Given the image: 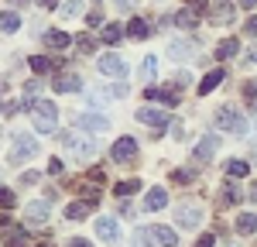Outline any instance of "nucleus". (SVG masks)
Here are the masks:
<instances>
[{"label": "nucleus", "instance_id": "obj_27", "mask_svg": "<svg viewBox=\"0 0 257 247\" xmlns=\"http://www.w3.org/2000/svg\"><path fill=\"white\" fill-rule=\"evenodd\" d=\"M178 28H185V31H192V28H196L199 24V11H178Z\"/></svg>", "mask_w": 257, "mask_h": 247}, {"label": "nucleus", "instance_id": "obj_12", "mask_svg": "<svg viewBox=\"0 0 257 247\" xmlns=\"http://www.w3.org/2000/svg\"><path fill=\"white\" fill-rule=\"evenodd\" d=\"M0 240H4V247H28V230H21V226H4V230H0Z\"/></svg>", "mask_w": 257, "mask_h": 247}, {"label": "nucleus", "instance_id": "obj_33", "mask_svg": "<svg viewBox=\"0 0 257 247\" xmlns=\"http://www.w3.org/2000/svg\"><path fill=\"white\" fill-rule=\"evenodd\" d=\"M138 189H141L138 179H127V182H117V189H113V192H117V196H131V192H138Z\"/></svg>", "mask_w": 257, "mask_h": 247}, {"label": "nucleus", "instance_id": "obj_40", "mask_svg": "<svg viewBox=\"0 0 257 247\" xmlns=\"http://www.w3.org/2000/svg\"><path fill=\"white\" fill-rule=\"evenodd\" d=\"M24 93H28V100H35V96L41 93V82H28V86H24Z\"/></svg>", "mask_w": 257, "mask_h": 247}, {"label": "nucleus", "instance_id": "obj_21", "mask_svg": "<svg viewBox=\"0 0 257 247\" xmlns=\"http://www.w3.org/2000/svg\"><path fill=\"white\" fill-rule=\"evenodd\" d=\"M237 233H243V237L257 233V216H254V213H243V216L237 220Z\"/></svg>", "mask_w": 257, "mask_h": 247}, {"label": "nucleus", "instance_id": "obj_49", "mask_svg": "<svg viewBox=\"0 0 257 247\" xmlns=\"http://www.w3.org/2000/svg\"><path fill=\"white\" fill-rule=\"evenodd\" d=\"M250 199H254V203H257V182L250 185Z\"/></svg>", "mask_w": 257, "mask_h": 247}, {"label": "nucleus", "instance_id": "obj_15", "mask_svg": "<svg viewBox=\"0 0 257 247\" xmlns=\"http://www.w3.org/2000/svg\"><path fill=\"white\" fill-rule=\"evenodd\" d=\"M96 206V199H82V203H69L65 206V216L69 220H82V216H89V209Z\"/></svg>", "mask_w": 257, "mask_h": 247}, {"label": "nucleus", "instance_id": "obj_18", "mask_svg": "<svg viewBox=\"0 0 257 247\" xmlns=\"http://www.w3.org/2000/svg\"><path fill=\"white\" fill-rule=\"evenodd\" d=\"M144 206H148L151 213L165 209V206H168V196H165V189H151V192H148V199H144Z\"/></svg>", "mask_w": 257, "mask_h": 247}, {"label": "nucleus", "instance_id": "obj_55", "mask_svg": "<svg viewBox=\"0 0 257 247\" xmlns=\"http://www.w3.org/2000/svg\"><path fill=\"white\" fill-rule=\"evenodd\" d=\"M11 4H24V0H11Z\"/></svg>", "mask_w": 257, "mask_h": 247}, {"label": "nucleus", "instance_id": "obj_39", "mask_svg": "<svg viewBox=\"0 0 257 247\" xmlns=\"http://www.w3.org/2000/svg\"><path fill=\"white\" fill-rule=\"evenodd\" d=\"M196 247H216V237H213V233H202L196 240Z\"/></svg>", "mask_w": 257, "mask_h": 247}, {"label": "nucleus", "instance_id": "obj_44", "mask_svg": "<svg viewBox=\"0 0 257 247\" xmlns=\"http://www.w3.org/2000/svg\"><path fill=\"white\" fill-rule=\"evenodd\" d=\"M86 21H89V28H99V24H103V14H99V11H93Z\"/></svg>", "mask_w": 257, "mask_h": 247}, {"label": "nucleus", "instance_id": "obj_41", "mask_svg": "<svg viewBox=\"0 0 257 247\" xmlns=\"http://www.w3.org/2000/svg\"><path fill=\"white\" fill-rule=\"evenodd\" d=\"M48 175H62V158H52L48 162Z\"/></svg>", "mask_w": 257, "mask_h": 247}, {"label": "nucleus", "instance_id": "obj_14", "mask_svg": "<svg viewBox=\"0 0 257 247\" xmlns=\"http://www.w3.org/2000/svg\"><path fill=\"white\" fill-rule=\"evenodd\" d=\"M223 76H226L223 69H213V72H206V76H202V82H199V93H202V96H209V93L216 89L219 82H223Z\"/></svg>", "mask_w": 257, "mask_h": 247}, {"label": "nucleus", "instance_id": "obj_51", "mask_svg": "<svg viewBox=\"0 0 257 247\" xmlns=\"http://www.w3.org/2000/svg\"><path fill=\"white\" fill-rule=\"evenodd\" d=\"M120 7H123V11H127V7H131V4H134V0H117Z\"/></svg>", "mask_w": 257, "mask_h": 247}, {"label": "nucleus", "instance_id": "obj_6", "mask_svg": "<svg viewBox=\"0 0 257 247\" xmlns=\"http://www.w3.org/2000/svg\"><path fill=\"white\" fill-rule=\"evenodd\" d=\"M96 65H99V72H103V76H113V79L127 72V62L120 59V55H113V52H110V55H99Z\"/></svg>", "mask_w": 257, "mask_h": 247}, {"label": "nucleus", "instance_id": "obj_7", "mask_svg": "<svg viewBox=\"0 0 257 247\" xmlns=\"http://www.w3.org/2000/svg\"><path fill=\"white\" fill-rule=\"evenodd\" d=\"M35 155H38V141L28 138V134H21L18 144H14V151H11V158H14V162H28V158H35Z\"/></svg>", "mask_w": 257, "mask_h": 247}, {"label": "nucleus", "instance_id": "obj_28", "mask_svg": "<svg viewBox=\"0 0 257 247\" xmlns=\"http://www.w3.org/2000/svg\"><path fill=\"white\" fill-rule=\"evenodd\" d=\"M59 14H62V18H79V14H82V0H62Z\"/></svg>", "mask_w": 257, "mask_h": 247}, {"label": "nucleus", "instance_id": "obj_53", "mask_svg": "<svg viewBox=\"0 0 257 247\" xmlns=\"http://www.w3.org/2000/svg\"><path fill=\"white\" fill-rule=\"evenodd\" d=\"M38 247H52V240H38Z\"/></svg>", "mask_w": 257, "mask_h": 247}, {"label": "nucleus", "instance_id": "obj_30", "mask_svg": "<svg viewBox=\"0 0 257 247\" xmlns=\"http://www.w3.org/2000/svg\"><path fill=\"white\" fill-rule=\"evenodd\" d=\"M127 31H131V38H134V41H144V38H148V21H131V28H127Z\"/></svg>", "mask_w": 257, "mask_h": 247}, {"label": "nucleus", "instance_id": "obj_20", "mask_svg": "<svg viewBox=\"0 0 257 247\" xmlns=\"http://www.w3.org/2000/svg\"><path fill=\"white\" fill-rule=\"evenodd\" d=\"M55 89H59V93H79V89H82V79H79V76H59Z\"/></svg>", "mask_w": 257, "mask_h": 247}, {"label": "nucleus", "instance_id": "obj_16", "mask_svg": "<svg viewBox=\"0 0 257 247\" xmlns=\"http://www.w3.org/2000/svg\"><path fill=\"white\" fill-rule=\"evenodd\" d=\"M69 41H72V35H65L59 28H48V31H45V45H48V48H65Z\"/></svg>", "mask_w": 257, "mask_h": 247}, {"label": "nucleus", "instance_id": "obj_32", "mask_svg": "<svg viewBox=\"0 0 257 247\" xmlns=\"http://www.w3.org/2000/svg\"><path fill=\"white\" fill-rule=\"evenodd\" d=\"M155 72H158V59H155V55H148V59H144V65H141V79L148 82Z\"/></svg>", "mask_w": 257, "mask_h": 247}, {"label": "nucleus", "instance_id": "obj_26", "mask_svg": "<svg viewBox=\"0 0 257 247\" xmlns=\"http://www.w3.org/2000/svg\"><path fill=\"white\" fill-rule=\"evenodd\" d=\"M28 220H31V223H41V220L48 223V206L45 203H31L28 206Z\"/></svg>", "mask_w": 257, "mask_h": 247}, {"label": "nucleus", "instance_id": "obj_22", "mask_svg": "<svg viewBox=\"0 0 257 247\" xmlns=\"http://www.w3.org/2000/svg\"><path fill=\"white\" fill-rule=\"evenodd\" d=\"M237 52H240V41H237V38H226V41H219L216 59H233Z\"/></svg>", "mask_w": 257, "mask_h": 247}, {"label": "nucleus", "instance_id": "obj_52", "mask_svg": "<svg viewBox=\"0 0 257 247\" xmlns=\"http://www.w3.org/2000/svg\"><path fill=\"white\" fill-rule=\"evenodd\" d=\"M11 223V220H7V216H4V213H0V230H4V226Z\"/></svg>", "mask_w": 257, "mask_h": 247}, {"label": "nucleus", "instance_id": "obj_36", "mask_svg": "<svg viewBox=\"0 0 257 247\" xmlns=\"http://www.w3.org/2000/svg\"><path fill=\"white\" fill-rule=\"evenodd\" d=\"M14 203H18V196H14L11 189H4V185H0V209H11Z\"/></svg>", "mask_w": 257, "mask_h": 247}, {"label": "nucleus", "instance_id": "obj_31", "mask_svg": "<svg viewBox=\"0 0 257 247\" xmlns=\"http://www.w3.org/2000/svg\"><path fill=\"white\" fill-rule=\"evenodd\" d=\"M240 199H243L240 185H233V182H226V185H223V203H240Z\"/></svg>", "mask_w": 257, "mask_h": 247}, {"label": "nucleus", "instance_id": "obj_34", "mask_svg": "<svg viewBox=\"0 0 257 247\" xmlns=\"http://www.w3.org/2000/svg\"><path fill=\"white\" fill-rule=\"evenodd\" d=\"M52 65H55V62L45 59V55H35V59H31V69H35V72H52Z\"/></svg>", "mask_w": 257, "mask_h": 247}, {"label": "nucleus", "instance_id": "obj_10", "mask_svg": "<svg viewBox=\"0 0 257 247\" xmlns=\"http://www.w3.org/2000/svg\"><path fill=\"white\" fill-rule=\"evenodd\" d=\"M144 96L151 103H165V106H175L178 103V89H161V86H148Z\"/></svg>", "mask_w": 257, "mask_h": 247}, {"label": "nucleus", "instance_id": "obj_2", "mask_svg": "<svg viewBox=\"0 0 257 247\" xmlns=\"http://www.w3.org/2000/svg\"><path fill=\"white\" fill-rule=\"evenodd\" d=\"M62 144H65V151H69L72 158H79V162H89V158L96 155V141H86V138H72V134H62Z\"/></svg>", "mask_w": 257, "mask_h": 247}, {"label": "nucleus", "instance_id": "obj_19", "mask_svg": "<svg viewBox=\"0 0 257 247\" xmlns=\"http://www.w3.org/2000/svg\"><path fill=\"white\" fill-rule=\"evenodd\" d=\"M216 148H219V141L209 134V138H202V141L196 144V158H213L216 155Z\"/></svg>", "mask_w": 257, "mask_h": 247}, {"label": "nucleus", "instance_id": "obj_8", "mask_svg": "<svg viewBox=\"0 0 257 247\" xmlns=\"http://www.w3.org/2000/svg\"><path fill=\"white\" fill-rule=\"evenodd\" d=\"M93 226H96L99 240H106V244H117V240H120V226H117V220H113V216H99Z\"/></svg>", "mask_w": 257, "mask_h": 247}, {"label": "nucleus", "instance_id": "obj_38", "mask_svg": "<svg viewBox=\"0 0 257 247\" xmlns=\"http://www.w3.org/2000/svg\"><path fill=\"white\" fill-rule=\"evenodd\" d=\"M172 182H192V172H182V168H178V172H172Z\"/></svg>", "mask_w": 257, "mask_h": 247}, {"label": "nucleus", "instance_id": "obj_9", "mask_svg": "<svg viewBox=\"0 0 257 247\" xmlns=\"http://www.w3.org/2000/svg\"><path fill=\"white\" fill-rule=\"evenodd\" d=\"M138 158V141L134 138H120L117 144H113V162H134Z\"/></svg>", "mask_w": 257, "mask_h": 247}, {"label": "nucleus", "instance_id": "obj_4", "mask_svg": "<svg viewBox=\"0 0 257 247\" xmlns=\"http://www.w3.org/2000/svg\"><path fill=\"white\" fill-rule=\"evenodd\" d=\"M216 127L219 131H233V134H247V120L240 117V113H233V110H216Z\"/></svg>", "mask_w": 257, "mask_h": 247}, {"label": "nucleus", "instance_id": "obj_50", "mask_svg": "<svg viewBox=\"0 0 257 247\" xmlns=\"http://www.w3.org/2000/svg\"><path fill=\"white\" fill-rule=\"evenodd\" d=\"M247 62H257V45L250 48V59H247Z\"/></svg>", "mask_w": 257, "mask_h": 247}, {"label": "nucleus", "instance_id": "obj_13", "mask_svg": "<svg viewBox=\"0 0 257 247\" xmlns=\"http://www.w3.org/2000/svg\"><path fill=\"white\" fill-rule=\"evenodd\" d=\"M175 220H178V226H182V230H192V226H199V220H202V213H199L196 206H178Z\"/></svg>", "mask_w": 257, "mask_h": 247}, {"label": "nucleus", "instance_id": "obj_43", "mask_svg": "<svg viewBox=\"0 0 257 247\" xmlns=\"http://www.w3.org/2000/svg\"><path fill=\"white\" fill-rule=\"evenodd\" d=\"M89 179H93V182H106V175H103V168H89Z\"/></svg>", "mask_w": 257, "mask_h": 247}, {"label": "nucleus", "instance_id": "obj_42", "mask_svg": "<svg viewBox=\"0 0 257 247\" xmlns=\"http://www.w3.org/2000/svg\"><path fill=\"white\" fill-rule=\"evenodd\" d=\"M254 96H257L254 82H247V86H243V100H247V103H254Z\"/></svg>", "mask_w": 257, "mask_h": 247}, {"label": "nucleus", "instance_id": "obj_45", "mask_svg": "<svg viewBox=\"0 0 257 247\" xmlns=\"http://www.w3.org/2000/svg\"><path fill=\"white\" fill-rule=\"evenodd\" d=\"M247 35H250V38H257V14L247 21Z\"/></svg>", "mask_w": 257, "mask_h": 247}, {"label": "nucleus", "instance_id": "obj_54", "mask_svg": "<svg viewBox=\"0 0 257 247\" xmlns=\"http://www.w3.org/2000/svg\"><path fill=\"white\" fill-rule=\"evenodd\" d=\"M189 4H196V7H202V4H206V0H189Z\"/></svg>", "mask_w": 257, "mask_h": 247}, {"label": "nucleus", "instance_id": "obj_23", "mask_svg": "<svg viewBox=\"0 0 257 247\" xmlns=\"http://www.w3.org/2000/svg\"><path fill=\"white\" fill-rule=\"evenodd\" d=\"M99 38L106 41V45H117V41L123 38V28H120V24H103V31H99Z\"/></svg>", "mask_w": 257, "mask_h": 247}, {"label": "nucleus", "instance_id": "obj_5", "mask_svg": "<svg viewBox=\"0 0 257 247\" xmlns=\"http://www.w3.org/2000/svg\"><path fill=\"white\" fill-rule=\"evenodd\" d=\"M138 120L148 124V127H155V134H158L161 127L168 124V113H165L161 106H141V110H138Z\"/></svg>", "mask_w": 257, "mask_h": 247}, {"label": "nucleus", "instance_id": "obj_47", "mask_svg": "<svg viewBox=\"0 0 257 247\" xmlns=\"http://www.w3.org/2000/svg\"><path fill=\"white\" fill-rule=\"evenodd\" d=\"M69 247H93V244H89V240H82V237H72V240H69Z\"/></svg>", "mask_w": 257, "mask_h": 247}, {"label": "nucleus", "instance_id": "obj_24", "mask_svg": "<svg viewBox=\"0 0 257 247\" xmlns=\"http://www.w3.org/2000/svg\"><path fill=\"white\" fill-rule=\"evenodd\" d=\"M247 172H250V165L240 162V158H230V162H226V175H230V179H243Z\"/></svg>", "mask_w": 257, "mask_h": 247}, {"label": "nucleus", "instance_id": "obj_25", "mask_svg": "<svg viewBox=\"0 0 257 247\" xmlns=\"http://www.w3.org/2000/svg\"><path fill=\"white\" fill-rule=\"evenodd\" d=\"M99 189H103V185H99V182H93L89 175H86V182H76V192H82L86 199H96V196H99Z\"/></svg>", "mask_w": 257, "mask_h": 247}, {"label": "nucleus", "instance_id": "obj_46", "mask_svg": "<svg viewBox=\"0 0 257 247\" xmlns=\"http://www.w3.org/2000/svg\"><path fill=\"white\" fill-rule=\"evenodd\" d=\"M62 0H38V7H45V11H55Z\"/></svg>", "mask_w": 257, "mask_h": 247}, {"label": "nucleus", "instance_id": "obj_35", "mask_svg": "<svg viewBox=\"0 0 257 247\" xmlns=\"http://www.w3.org/2000/svg\"><path fill=\"white\" fill-rule=\"evenodd\" d=\"M76 48H79V52H86V55H89V52H96V41L89 38V35H79V38H76Z\"/></svg>", "mask_w": 257, "mask_h": 247}, {"label": "nucleus", "instance_id": "obj_17", "mask_svg": "<svg viewBox=\"0 0 257 247\" xmlns=\"http://www.w3.org/2000/svg\"><path fill=\"white\" fill-rule=\"evenodd\" d=\"M151 237H155L161 247H175L178 244V233H175V230H168V226H155V230H151Z\"/></svg>", "mask_w": 257, "mask_h": 247}, {"label": "nucleus", "instance_id": "obj_11", "mask_svg": "<svg viewBox=\"0 0 257 247\" xmlns=\"http://www.w3.org/2000/svg\"><path fill=\"white\" fill-rule=\"evenodd\" d=\"M76 127L93 131V134H103V131L110 127V120H106V117H96V113H79V117H76Z\"/></svg>", "mask_w": 257, "mask_h": 247}, {"label": "nucleus", "instance_id": "obj_37", "mask_svg": "<svg viewBox=\"0 0 257 247\" xmlns=\"http://www.w3.org/2000/svg\"><path fill=\"white\" fill-rule=\"evenodd\" d=\"M168 52H172V55H192V45H189V41H172V48H168Z\"/></svg>", "mask_w": 257, "mask_h": 247}, {"label": "nucleus", "instance_id": "obj_1", "mask_svg": "<svg viewBox=\"0 0 257 247\" xmlns=\"http://www.w3.org/2000/svg\"><path fill=\"white\" fill-rule=\"evenodd\" d=\"M31 110H35V127H38V131L52 134V131L59 127V110H55V103H45V100H41V103H35Z\"/></svg>", "mask_w": 257, "mask_h": 247}, {"label": "nucleus", "instance_id": "obj_3", "mask_svg": "<svg viewBox=\"0 0 257 247\" xmlns=\"http://www.w3.org/2000/svg\"><path fill=\"white\" fill-rule=\"evenodd\" d=\"M237 7H240V4H233V0H213L206 14H209L213 24H230V21L237 18Z\"/></svg>", "mask_w": 257, "mask_h": 247}, {"label": "nucleus", "instance_id": "obj_29", "mask_svg": "<svg viewBox=\"0 0 257 247\" xmlns=\"http://www.w3.org/2000/svg\"><path fill=\"white\" fill-rule=\"evenodd\" d=\"M0 28H4V31H18V28H21V14H18V11L0 14Z\"/></svg>", "mask_w": 257, "mask_h": 247}, {"label": "nucleus", "instance_id": "obj_48", "mask_svg": "<svg viewBox=\"0 0 257 247\" xmlns=\"http://www.w3.org/2000/svg\"><path fill=\"white\" fill-rule=\"evenodd\" d=\"M237 4H240V7H247V11H254V7H257V0H237Z\"/></svg>", "mask_w": 257, "mask_h": 247}]
</instances>
